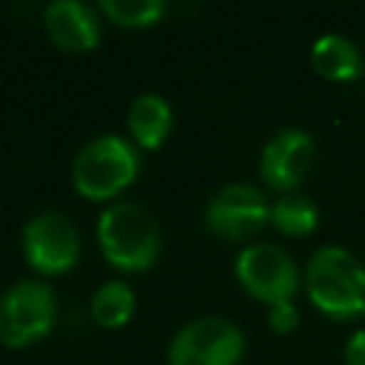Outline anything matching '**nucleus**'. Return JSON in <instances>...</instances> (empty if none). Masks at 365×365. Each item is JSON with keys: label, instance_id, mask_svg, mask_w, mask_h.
Masks as SVG:
<instances>
[{"label": "nucleus", "instance_id": "1", "mask_svg": "<svg viewBox=\"0 0 365 365\" xmlns=\"http://www.w3.org/2000/svg\"><path fill=\"white\" fill-rule=\"evenodd\" d=\"M305 288L314 308L336 322L365 317V265L342 245H322L311 254Z\"/></svg>", "mask_w": 365, "mask_h": 365}, {"label": "nucleus", "instance_id": "2", "mask_svg": "<svg viewBox=\"0 0 365 365\" xmlns=\"http://www.w3.org/2000/svg\"><path fill=\"white\" fill-rule=\"evenodd\" d=\"M97 242L103 257L120 271L151 268L163 245L154 214L134 200H117L100 211Z\"/></svg>", "mask_w": 365, "mask_h": 365}, {"label": "nucleus", "instance_id": "3", "mask_svg": "<svg viewBox=\"0 0 365 365\" xmlns=\"http://www.w3.org/2000/svg\"><path fill=\"white\" fill-rule=\"evenodd\" d=\"M140 174V151L123 134L88 140L71 163V185L86 200H111Z\"/></svg>", "mask_w": 365, "mask_h": 365}, {"label": "nucleus", "instance_id": "4", "mask_svg": "<svg viewBox=\"0 0 365 365\" xmlns=\"http://www.w3.org/2000/svg\"><path fill=\"white\" fill-rule=\"evenodd\" d=\"M57 319L54 288L46 279H17L0 294V342L26 348L43 339Z\"/></svg>", "mask_w": 365, "mask_h": 365}, {"label": "nucleus", "instance_id": "5", "mask_svg": "<svg viewBox=\"0 0 365 365\" xmlns=\"http://www.w3.org/2000/svg\"><path fill=\"white\" fill-rule=\"evenodd\" d=\"M242 354L245 334L217 314L185 322L168 342V365H237Z\"/></svg>", "mask_w": 365, "mask_h": 365}, {"label": "nucleus", "instance_id": "6", "mask_svg": "<svg viewBox=\"0 0 365 365\" xmlns=\"http://www.w3.org/2000/svg\"><path fill=\"white\" fill-rule=\"evenodd\" d=\"M234 274L240 285L268 308L277 302H291L299 291L297 262L274 242H251L234 259Z\"/></svg>", "mask_w": 365, "mask_h": 365}, {"label": "nucleus", "instance_id": "7", "mask_svg": "<svg viewBox=\"0 0 365 365\" xmlns=\"http://www.w3.org/2000/svg\"><path fill=\"white\" fill-rule=\"evenodd\" d=\"M23 257L31 271L57 277L80 259V231L63 211H40L23 225Z\"/></svg>", "mask_w": 365, "mask_h": 365}, {"label": "nucleus", "instance_id": "8", "mask_svg": "<svg viewBox=\"0 0 365 365\" xmlns=\"http://www.w3.org/2000/svg\"><path fill=\"white\" fill-rule=\"evenodd\" d=\"M271 217V202L251 182H228L222 185L205 205L202 222L211 234L222 240H248Z\"/></svg>", "mask_w": 365, "mask_h": 365}, {"label": "nucleus", "instance_id": "9", "mask_svg": "<svg viewBox=\"0 0 365 365\" xmlns=\"http://www.w3.org/2000/svg\"><path fill=\"white\" fill-rule=\"evenodd\" d=\"M314 154H317V145H314L311 131L297 128V125L279 128L262 145L259 177L268 188L291 194L308 177V171L314 165Z\"/></svg>", "mask_w": 365, "mask_h": 365}, {"label": "nucleus", "instance_id": "10", "mask_svg": "<svg viewBox=\"0 0 365 365\" xmlns=\"http://www.w3.org/2000/svg\"><path fill=\"white\" fill-rule=\"evenodd\" d=\"M43 23L63 51H91L103 37L97 9L83 0H51L43 9Z\"/></svg>", "mask_w": 365, "mask_h": 365}, {"label": "nucleus", "instance_id": "11", "mask_svg": "<svg viewBox=\"0 0 365 365\" xmlns=\"http://www.w3.org/2000/svg\"><path fill=\"white\" fill-rule=\"evenodd\" d=\"M174 125V114L165 97L145 91L137 94L128 106V134L137 148H160Z\"/></svg>", "mask_w": 365, "mask_h": 365}, {"label": "nucleus", "instance_id": "12", "mask_svg": "<svg viewBox=\"0 0 365 365\" xmlns=\"http://www.w3.org/2000/svg\"><path fill=\"white\" fill-rule=\"evenodd\" d=\"M311 66L317 68V74H322L328 80H336V83L356 80L365 71V63H362V54H359L356 43L348 40L345 34H336V31L319 34L314 40Z\"/></svg>", "mask_w": 365, "mask_h": 365}, {"label": "nucleus", "instance_id": "13", "mask_svg": "<svg viewBox=\"0 0 365 365\" xmlns=\"http://www.w3.org/2000/svg\"><path fill=\"white\" fill-rule=\"evenodd\" d=\"M268 222L285 234V237H305L317 228L319 222V208L311 197L299 194V191H291V194H279L274 202H271V217Z\"/></svg>", "mask_w": 365, "mask_h": 365}, {"label": "nucleus", "instance_id": "14", "mask_svg": "<svg viewBox=\"0 0 365 365\" xmlns=\"http://www.w3.org/2000/svg\"><path fill=\"white\" fill-rule=\"evenodd\" d=\"M137 308L134 288L125 279H106L91 297V317L103 328H123Z\"/></svg>", "mask_w": 365, "mask_h": 365}, {"label": "nucleus", "instance_id": "15", "mask_svg": "<svg viewBox=\"0 0 365 365\" xmlns=\"http://www.w3.org/2000/svg\"><path fill=\"white\" fill-rule=\"evenodd\" d=\"M100 11L125 29H145L165 14L163 0H100Z\"/></svg>", "mask_w": 365, "mask_h": 365}, {"label": "nucleus", "instance_id": "16", "mask_svg": "<svg viewBox=\"0 0 365 365\" xmlns=\"http://www.w3.org/2000/svg\"><path fill=\"white\" fill-rule=\"evenodd\" d=\"M268 325H271L277 334H291V331L299 325V311H297L294 299H291V302H277V305H271V308H268Z\"/></svg>", "mask_w": 365, "mask_h": 365}, {"label": "nucleus", "instance_id": "17", "mask_svg": "<svg viewBox=\"0 0 365 365\" xmlns=\"http://www.w3.org/2000/svg\"><path fill=\"white\" fill-rule=\"evenodd\" d=\"M345 365H365V328L354 331L345 342Z\"/></svg>", "mask_w": 365, "mask_h": 365}]
</instances>
